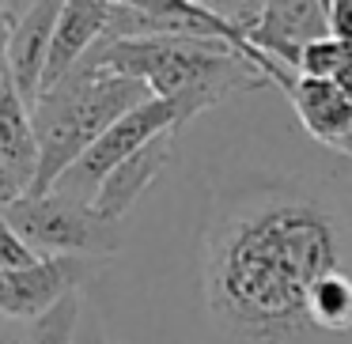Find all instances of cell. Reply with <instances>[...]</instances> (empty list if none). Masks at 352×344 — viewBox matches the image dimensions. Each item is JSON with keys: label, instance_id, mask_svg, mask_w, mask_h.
Returning a JSON list of instances; mask_svg holds the SVG:
<instances>
[{"label": "cell", "instance_id": "6da1fadb", "mask_svg": "<svg viewBox=\"0 0 352 344\" xmlns=\"http://www.w3.org/2000/svg\"><path fill=\"white\" fill-rule=\"evenodd\" d=\"M197 303L216 344H352V159L299 133L212 178Z\"/></svg>", "mask_w": 352, "mask_h": 344}, {"label": "cell", "instance_id": "7a4b0ae2", "mask_svg": "<svg viewBox=\"0 0 352 344\" xmlns=\"http://www.w3.org/2000/svg\"><path fill=\"white\" fill-rule=\"evenodd\" d=\"M80 65L144 84L152 99L175 106L178 133L205 110L273 87L258 65L220 38H99Z\"/></svg>", "mask_w": 352, "mask_h": 344}, {"label": "cell", "instance_id": "3957f363", "mask_svg": "<svg viewBox=\"0 0 352 344\" xmlns=\"http://www.w3.org/2000/svg\"><path fill=\"white\" fill-rule=\"evenodd\" d=\"M152 99L144 84L137 80L114 76L102 69H87L76 65L72 76H65L57 87H50L38 99L31 114L34 129V152H38V167H34V185L31 197H46L57 185V178L129 110Z\"/></svg>", "mask_w": 352, "mask_h": 344}, {"label": "cell", "instance_id": "277c9868", "mask_svg": "<svg viewBox=\"0 0 352 344\" xmlns=\"http://www.w3.org/2000/svg\"><path fill=\"white\" fill-rule=\"evenodd\" d=\"M8 223L19 231L38 257H110L122 250L125 227L95 216L87 205L46 193V197H23L4 208Z\"/></svg>", "mask_w": 352, "mask_h": 344}, {"label": "cell", "instance_id": "5b68a950", "mask_svg": "<svg viewBox=\"0 0 352 344\" xmlns=\"http://www.w3.org/2000/svg\"><path fill=\"white\" fill-rule=\"evenodd\" d=\"M170 129L178 133V117H175V106H170V102H163V99L140 102L137 110L118 117V122L57 178V185L50 193H61V197L91 208L99 185L107 182L129 155H137L144 144H152L155 137H163V133H170Z\"/></svg>", "mask_w": 352, "mask_h": 344}, {"label": "cell", "instance_id": "8992f818", "mask_svg": "<svg viewBox=\"0 0 352 344\" xmlns=\"http://www.w3.org/2000/svg\"><path fill=\"white\" fill-rule=\"evenodd\" d=\"M269 80L288 99L303 137L326 152H337V144L352 133V80H311L276 61Z\"/></svg>", "mask_w": 352, "mask_h": 344}, {"label": "cell", "instance_id": "52a82bcc", "mask_svg": "<svg viewBox=\"0 0 352 344\" xmlns=\"http://www.w3.org/2000/svg\"><path fill=\"white\" fill-rule=\"evenodd\" d=\"M4 12H8L4 65H8V76H12V87H16L19 102L27 106V114H34V106L42 99V76H46V57H50V42H54L61 4H54V0L4 4Z\"/></svg>", "mask_w": 352, "mask_h": 344}, {"label": "cell", "instance_id": "ba28073f", "mask_svg": "<svg viewBox=\"0 0 352 344\" xmlns=\"http://www.w3.org/2000/svg\"><path fill=\"white\" fill-rule=\"evenodd\" d=\"M329 38V23H326V0H265L261 4V19L254 23V31L246 34L258 54L273 57L276 65L296 72L299 54L311 42Z\"/></svg>", "mask_w": 352, "mask_h": 344}, {"label": "cell", "instance_id": "9c48e42d", "mask_svg": "<svg viewBox=\"0 0 352 344\" xmlns=\"http://www.w3.org/2000/svg\"><path fill=\"white\" fill-rule=\"evenodd\" d=\"M175 148H178V133L170 129V133H163V137H155L152 144H144L137 155H129V159L99 185V193H95V200H91V212L102 216V220H110V223H125V216L137 208V200L152 190V182L167 170V163L175 159Z\"/></svg>", "mask_w": 352, "mask_h": 344}, {"label": "cell", "instance_id": "30bf717a", "mask_svg": "<svg viewBox=\"0 0 352 344\" xmlns=\"http://www.w3.org/2000/svg\"><path fill=\"white\" fill-rule=\"evenodd\" d=\"M107 23H110L107 0H65L57 27H54V42H50L42 95L50 87H57L65 76H72V69L99 46V38L107 34Z\"/></svg>", "mask_w": 352, "mask_h": 344}, {"label": "cell", "instance_id": "8fae6325", "mask_svg": "<svg viewBox=\"0 0 352 344\" xmlns=\"http://www.w3.org/2000/svg\"><path fill=\"white\" fill-rule=\"evenodd\" d=\"M296 72L311 80H352V42H337V38L311 42L299 54Z\"/></svg>", "mask_w": 352, "mask_h": 344}, {"label": "cell", "instance_id": "7c38bea8", "mask_svg": "<svg viewBox=\"0 0 352 344\" xmlns=\"http://www.w3.org/2000/svg\"><path fill=\"white\" fill-rule=\"evenodd\" d=\"M84 314V295L72 291L61 303H54L46 314L31 321V344H72L76 341V325Z\"/></svg>", "mask_w": 352, "mask_h": 344}, {"label": "cell", "instance_id": "4fadbf2b", "mask_svg": "<svg viewBox=\"0 0 352 344\" xmlns=\"http://www.w3.org/2000/svg\"><path fill=\"white\" fill-rule=\"evenodd\" d=\"M38 261L42 257L19 238V231L8 223V216L0 212V268L16 273V268H31V265H38Z\"/></svg>", "mask_w": 352, "mask_h": 344}, {"label": "cell", "instance_id": "5bb4252c", "mask_svg": "<svg viewBox=\"0 0 352 344\" xmlns=\"http://www.w3.org/2000/svg\"><path fill=\"white\" fill-rule=\"evenodd\" d=\"M23 197H31V174L23 167H16V163L0 159V212Z\"/></svg>", "mask_w": 352, "mask_h": 344}, {"label": "cell", "instance_id": "9a60e30c", "mask_svg": "<svg viewBox=\"0 0 352 344\" xmlns=\"http://www.w3.org/2000/svg\"><path fill=\"white\" fill-rule=\"evenodd\" d=\"M326 23L329 38L352 42V0H326Z\"/></svg>", "mask_w": 352, "mask_h": 344}, {"label": "cell", "instance_id": "2e32d148", "mask_svg": "<svg viewBox=\"0 0 352 344\" xmlns=\"http://www.w3.org/2000/svg\"><path fill=\"white\" fill-rule=\"evenodd\" d=\"M72 344H114V341H110V333H107V325H102L99 314L84 306L80 325H76V341H72Z\"/></svg>", "mask_w": 352, "mask_h": 344}, {"label": "cell", "instance_id": "e0dca14e", "mask_svg": "<svg viewBox=\"0 0 352 344\" xmlns=\"http://www.w3.org/2000/svg\"><path fill=\"white\" fill-rule=\"evenodd\" d=\"M0 344H31V321L4 318L0 321Z\"/></svg>", "mask_w": 352, "mask_h": 344}, {"label": "cell", "instance_id": "ac0fdd59", "mask_svg": "<svg viewBox=\"0 0 352 344\" xmlns=\"http://www.w3.org/2000/svg\"><path fill=\"white\" fill-rule=\"evenodd\" d=\"M0 321H4V314H0Z\"/></svg>", "mask_w": 352, "mask_h": 344}]
</instances>
